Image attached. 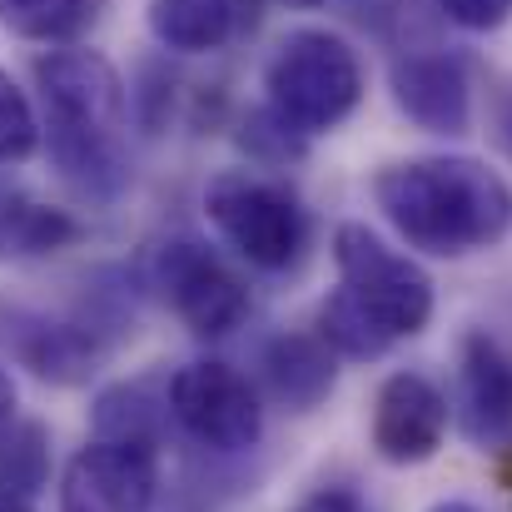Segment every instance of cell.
Masks as SVG:
<instances>
[{
  "mask_svg": "<svg viewBox=\"0 0 512 512\" xmlns=\"http://www.w3.org/2000/svg\"><path fill=\"white\" fill-rule=\"evenodd\" d=\"M45 155L85 204H115L130 189V90L125 75L90 45L45 50L35 65Z\"/></svg>",
  "mask_w": 512,
  "mask_h": 512,
  "instance_id": "obj_1",
  "label": "cell"
},
{
  "mask_svg": "<svg viewBox=\"0 0 512 512\" xmlns=\"http://www.w3.org/2000/svg\"><path fill=\"white\" fill-rule=\"evenodd\" d=\"M388 229L428 259H468L512 234V184L473 155H423L373 174Z\"/></svg>",
  "mask_w": 512,
  "mask_h": 512,
  "instance_id": "obj_2",
  "label": "cell"
},
{
  "mask_svg": "<svg viewBox=\"0 0 512 512\" xmlns=\"http://www.w3.org/2000/svg\"><path fill=\"white\" fill-rule=\"evenodd\" d=\"M363 60L339 30H289L264 60V105L304 140L339 130L363 100Z\"/></svg>",
  "mask_w": 512,
  "mask_h": 512,
  "instance_id": "obj_3",
  "label": "cell"
},
{
  "mask_svg": "<svg viewBox=\"0 0 512 512\" xmlns=\"http://www.w3.org/2000/svg\"><path fill=\"white\" fill-rule=\"evenodd\" d=\"M204 214L219 239L254 269L284 274L309 244V214L289 184L254 170H219L204 184Z\"/></svg>",
  "mask_w": 512,
  "mask_h": 512,
  "instance_id": "obj_4",
  "label": "cell"
},
{
  "mask_svg": "<svg viewBox=\"0 0 512 512\" xmlns=\"http://www.w3.org/2000/svg\"><path fill=\"white\" fill-rule=\"evenodd\" d=\"M334 264H339V289L393 343L418 339L433 324L438 299H433L428 269L413 254L393 249L368 224H339L334 229Z\"/></svg>",
  "mask_w": 512,
  "mask_h": 512,
  "instance_id": "obj_5",
  "label": "cell"
},
{
  "mask_svg": "<svg viewBox=\"0 0 512 512\" xmlns=\"http://www.w3.org/2000/svg\"><path fill=\"white\" fill-rule=\"evenodd\" d=\"M145 279L194 339H224L249 319L244 279L204 239H189V234L160 239L145 259Z\"/></svg>",
  "mask_w": 512,
  "mask_h": 512,
  "instance_id": "obj_6",
  "label": "cell"
},
{
  "mask_svg": "<svg viewBox=\"0 0 512 512\" xmlns=\"http://www.w3.org/2000/svg\"><path fill=\"white\" fill-rule=\"evenodd\" d=\"M170 418L209 453H249L264 438V403L254 383L219 358H194L165 383Z\"/></svg>",
  "mask_w": 512,
  "mask_h": 512,
  "instance_id": "obj_7",
  "label": "cell"
},
{
  "mask_svg": "<svg viewBox=\"0 0 512 512\" xmlns=\"http://www.w3.org/2000/svg\"><path fill=\"white\" fill-rule=\"evenodd\" d=\"M160 443L90 438L60 473V512H155Z\"/></svg>",
  "mask_w": 512,
  "mask_h": 512,
  "instance_id": "obj_8",
  "label": "cell"
},
{
  "mask_svg": "<svg viewBox=\"0 0 512 512\" xmlns=\"http://www.w3.org/2000/svg\"><path fill=\"white\" fill-rule=\"evenodd\" d=\"M448 393L428 378V373H388L373 393V453L393 468H418L428 458H438L443 438H448Z\"/></svg>",
  "mask_w": 512,
  "mask_h": 512,
  "instance_id": "obj_9",
  "label": "cell"
},
{
  "mask_svg": "<svg viewBox=\"0 0 512 512\" xmlns=\"http://www.w3.org/2000/svg\"><path fill=\"white\" fill-rule=\"evenodd\" d=\"M388 95L398 115L423 135H468L473 130V80L468 60L453 50H408L388 65Z\"/></svg>",
  "mask_w": 512,
  "mask_h": 512,
  "instance_id": "obj_10",
  "label": "cell"
},
{
  "mask_svg": "<svg viewBox=\"0 0 512 512\" xmlns=\"http://www.w3.org/2000/svg\"><path fill=\"white\" fill-rule=\"evenodd\" d=\"M458 428L483 453H512V353L483 329L458 353Z\"/></svg>",
  "mask_w": 512,
  "mask_h": 512,
  "instance_id": "obj_11",
  "label": "cell"
},
{
  "mask_svg": "<svg viewBox=\"0 0 512 512\" xmlns=\"http://www.w3.org/2000/svg\"><path fill=\"white\" fill-rule=\"evenodd\" d=\"M259 368H264L269 393L284 408H294V413H314L339 383V353L319 334H279V339H269Z\"/></svg>",
  "mask_w": 512,
  "mask_h": 512,
  "instance_id": "obj_12",
  "label": "cell"
},
{
  "mask_svg": "<svg viewBox=\"0 0 512 512\" xmlns=\"http://www.w3.org/2000/svg\"><path fill=\"white\" fill-rule=\"evenodd\" d=\"M5 339L15 348V358L45 378V383H60V388H75L95 373L100 363V339L95 329H80V324H50V319H15V329H5Z\"/></svg>",
  "mask_w": 512,
  "mask_h": 512,
  "instance_id": "obj_13",
  "label": "cell"
},
{
  "mask_svg": "<svg viewBox=\"0 0 512 512\" xmlns=\"http://www.w3.org/2000/svg\"><path fill=\"white\" fill-rule=\"evenodd\" d=\"M145 20L155 45L174 55H214L234 35H244L239 0H150Z\"/></svg>",
  "mask_w": 512,
  "mask_h": 512,
  "instance_id": "obj_14",
  "label": "cell"
},
{
  "mask_svg": "<svg viewBox=\"0 0 512 512\" xmlns=\"http://www.w3.org/2000/svg\"><path fill=\"white\" fill-rule=\"evenodd\" d=\"M80 239L75 214L0 179V259H45Z\"/></svg>",
  "mask_w": 512,
  "mask_h": 512,
  "instance_id": "obj_15",
  "label": "cell"
},
{
  "mask_svg": "<svg viewBox=\"0 0 512 512\" xmlns=\"http://www.w3.org/2000/svg\"><path fill=\"white\" fill-rule=\"evenodd\" d=\"M50 478V433L35 418H15L10 428H0V493L5 498H25L40 493Z\"/></svg>",
  "mask_w": 512,
  "mask_h": 512,
  "instance_id": "obj_16",
  "label": "cell"
},
{
  "mask_svg": "<svg viewBox=\"0 0 512 512\" xmlns=\"http://www.w3.org/2000/svg\"><path fill=\"white\" fill-rule=\"evenodd\" d=\"M170 413V393L150 398L145 383H120L95 403V438H140L160 443V418Z\"/></svg>",
  "mask_w": 512,
  "mask_h": 512,
  "instance_id": "obj_17",
  "label": "cell"
},
{
  "mask_svg": "<svg viewBox=\"0 0 512 512\" xmlns=\"http://www.w3.org/2000/svg\"><path fill=\"white\" fill-rule=\"evenodd\" d=\"M90 20V0H0V30L15 40L55 45Z\"/></svg>",
  "mask_w": 512,
  "mask_h": 512,
  "instance_id": "obj_18",
  "label": "cell"
},
{
  "mask_svg": "<svg viewBox=\"0 0 512 512\" xmlns=\"http://www.w3.org/2000/svg\"><path fill=\"white\" fill-rule=\"evenodd\" d=\"M319 339L329 343L339 358H353V363H368V358H383L388 348H393V339L343 294V289H334L324 304H319Z\"/></svg>",
  "mask_w": 512,
  "mask_h": 512,
  "instance_id": "obj_19",
  "label": "cell"
},
{
  "mask_svg": "<svg viewBox=\"0 0 512 512\" xmlns=\"http://www.w3.org/2000/svg\"><path fill=\"white\" fill-rule=\"evenodd\" d=\"M40 145H45V125H40L30 95L0 65V165H25Z\"/></svg>",
  "mask_w": 512,
  "mask_h": 512,
  "instance_id": "obj_20",
  "label": "cell"
},
{
  "mask_svg": "<svg viewBox=\"0 0 512 512\" xmlns=\"http://www.w3.org/2000/svg\"><path fill=\"white\" fill-rule=\"evenodd\" d=\"M239 145H244L254 160H264V165H289V160L304 155L309 140H304L294 125H284L269 105H259V110L244 115V125H239Z\"/></svg>",
  "mask_w": 512,
  "mask_h": 512,
  "instance_id": "obj_21",
  "label": "cell"
},
{
  "mask_svg": "<svg viewBox=\"0 0 512 512\" xmlns=\"http://www.w3.org/2000/svg\"><path fill=\"white\" fill-rule=\"evenodd\" d=\"M438 10L468 30V35H488V30H503L512 20V0H438Z\"/></svg>",
  "mask_w": 512,
  "mask_h": 512,
  "instance_id": "obj_22",
  "label": "cell"
},
{
  "mask_svg": "<svg viewBox=\"0 0 512 512\" xmlns=\"http://www.w3.org/2000/svg\"><path fill=\"white\" fill-rule=\"evenodd\" d=\"M294 512H373L353 488H343V483H329V488H314L304 503Z\"/></svg>",
  "mask_w": 512,
  "mask_h": 512,
  "instance_id": "obj_23",
  "label": "cell"
},
{
  "mask_svg": "<svg viewBox=\"0 0 512 512\" xmlns=\"http://www.w3.org/2000/svg\"><path fill=\"white\" fill-rule=\"evenodd\" d=\"M10 423H15V378L0 363V428H10Z\"/></svg>",
  "mask_w": 512,
  "mask_h": 512,
  "instance_id": "obj_24",
  "label": "cell"
},
{
  "mask_svg": "<svg viewBox=\"0 0 512 512\" xmlns=\"http://www.w3.org/2000/svg\"><path fill=\"white\" fill-rule=\"evenodd\" d=\"M498 140H503V150H508V160H512V90L498 100Z\"/></svg>",
  "mask_w": 512,
  "mask_h": 512,
  "instance_id": "obj_25",
  "label": "cell"
},
{
  "mask_svg": "<svg viewBox=\"0 0 512 512\" xmlns=\"http://www.w3.org/2000/svg\"><path fill=\"white\" fill-rule=\"evenodd\" d=\"M428 512H478L473 503H458V498H448V503H433Z\"/></svg>",
  "mask_w": 512,
  "mask_h": 512,
  "instance_id": "obj_26",
  "label": "cell"
},
{
  "mask_svg": "<svg viewBox=\"0 0 512 512\" xmlns=\"http://www.w3.org/2000/svg\"><path fill=\"white\" fill-rule=\"evenodd\" d=\"M0 512H30V508H25L20 498H5V493H0Z\"/></svg>",
  "mask_w": 512,
  "mask_h": 512,
  "instance_id": "obj_27",
  "label": "cell"
},
{
  "mask_svg": "<svg viewBox=\"0 0 512 512\" xmlns=\"http://www.w3.org/2000/svg\"><path fill=\"white\" fill-rule=\"evenodd\" d=\"M279 5H294V10H314V5H324V0H279Z\"/></svg>",
  "mask_w": 512,
  "mask_h": 512,
  "instance_id": "obj_28",
  "label": "cell"
}]
</instances>
